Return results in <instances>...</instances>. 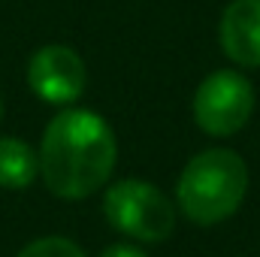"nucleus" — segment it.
Returning a JSON list of instances; mask_svg holds the SVG:
<instances>
[{
    "instance_id": "nucleus-1",
    "label": "nucleus",
    "mask_w": 260,
    "mask_h": 257,
    "mask_svg": "<svg viewBox=\"0 0 260 257\" xmlns=\"http://www.w3.org/2000/svg\"><path fill=\"white\" fill-rule=\"evenodd\" d=\"M40 176L61 200H85L115 170L118 139L103 115L91 109L58 112L40 142Z\"/></svg>"
},
{
    "instance_id": "nucleus-2",
    "label": "nucleus",
    "mask_w": 260,
    "mask_h": 257,
    "mask_svg": "<svg viewBox=\"0 0 260 257\" xmlns=\"http://www.w3.org/2000/svg\"><path fill=\"white\" fill-rule=\"evenodd\" d=\"M248 167L230 148H206L194 154L176 185V203L197 227L227 221L245 200Z\"/></svg>"
},
{
    "instance_id": "nucleus-3",
    "label": "nucleus",
    "mask_w": 260,
    "mask_h": 257,
    "mask_svg": "<svg viewBox=\"0 0 260 257\" xmlns=\"http://www.w3.org/2000/svg\"><path fill=\"white\" fill-rule=\"evenodd\" d=\"M106 221L136 242L157 245L176 227V206L151 182L121 179L103 197Z\"/></svg>"
},
{
    "instance_id": "nucleus-4",
    "label": "nucleus",
    "mask_w": 260,
    "mask_h": 257,
    "mask_svg": "<svg viewBox=\"0 0 260 257\" xmlns=\"http://www.w3.org/2000/svg\"><path fill=\"white\" fill-rule=\"evenodd\" d=\"M254 112V88L233 70L209 73L194 94V121L209 136H233Z\"/></svg>"
},
{
    "instance_id": "nucleus-5",
    "label": "nucleus",
    "mask_w": 260,
    "mask_h": 257,
    "mask_svg": "<svg viewBox=\"0 0 260 257\" xmlns=\"http://www.w3.org/2000/svg\"><path fill=\"white\" fill-rule=\"evenodd\" d=\"M27 85L43 103L70 106L82 97L88 70L79 52H73L70 46H43L27 61Z\"/></svg>"
},
{
    "instance_id": "nucleus-6",
    "label": "nucleus",
    "mask_w": 260,
    "mask_h": 257,
    "mask_svg": "<svg viewBox=\"0 0 260 257\" xmlns=\"http://www.w3.org/2000/svg\"><path fill=\"white\" fill-rule=\"evenodd\" d=\"M221 49L239 67H260V0H230L221 15Z\"/></svg>"
},
{
    "instance_id": "nucleus-7",
    "label": "nucleus",
    "mask_w": 260,
    "mask_h": 257,
    "mask_svg": "<svg viewBox=\"0 0 260 257\" xmlns=\"http://www.w3.org/2000/svg\"><path fill=\"white\" fill-rule=\"evenodd\" d=\"M40 176V154L18 136H0V188L21 191Z\"/></svg>"
},
{
    "instance_id": "nucleus-8",
    "label": "nucleus",
    "mask_w": 260,
    "mask_h": 257,
    "mask_svg": "<svg viewBox=\"0 0 260 257\" xmlns=\"http://www.w3.org/2000/svg\"><path fill=\"white\" fill-rule=\"evenodd\" d=\"M15 257H85V251L67 236H43L27 242Z\"/></svg>"
},
{
    "instance_id": "nucleus-9",
    "label": "nucleus",
    "mask_w": 260,
    "mask_h": 257,
    "mask_svg": "<svg viewBox=\"0 0 260 257\" xmlns=\"http://www.w3.org/2000/svg\"><path fill=\"white\" fill-rule=\"evenodd\" d=\"M100 257H148V254L136 245H109V248L100 251Z\"/></svg>"
},
{
    "instance_id": "nucleus-10",
    "label": "nucleus",
    "mask_w": 260,
    "mask_h": 257,
    "mask_svg": "<svg viewBox=\"0 0 260 257\" xmlns=\"http://www.w3.org/2000/svg\"><path fill=\"white\" fill-rule=\"evenodd\" d=\"M0 118H3V97H0Z\"/></svg>"
}]
</instances>
